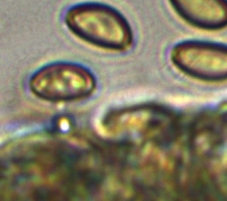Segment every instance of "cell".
I'll return each instance as SVG.
<instances>
[{"mask_svg": "<svg viewBox=\"0 0 227 201\" xmlns=\"http://www.w3.org/2000/svg\"><path fill=\"white\" fill-rule=\"evenodd\" d=\"M64 21L76 37L100 49L124 51L133 43L129 21L109 5L96 2L74 5L66 11Z\"/></svg>", "mask_w": 227, "mask_h": 201, "instance_id": "cell-1", "label": "cell"}, {"mask_svg": "<svg viewBox=\"0 0 227 201\" xmlns=\"http://www.w3.org/2000/svg\"><path fill=\"white\" fill-rule=\"evenodd\" d=\"M96 86V79L88 69L67 62L44 66L29 82V88L34 95L51 102L84 99L93 93Z\"/></svg>", "mask_w": 227, "mask_h": 201, "instance_id": "cell-2", "label": "cell"}, {"mask_svg": "<svg viewBox=\"0 0 227 201\" xmlns=\"http://www.w3.org/2000/svg\"><path fill=\"white\" fill-rule=\"evenodd\" d=\"M173 64L185 74L206 82L227 80V45L190 39L177 43L170 51Z\"/></svg>", "mask_w": 227, "mask_h": 201, "instance_id": "cell-3", "label": "cell"}, {"mask_svg": "<svg viewBox=\"0 0 227 201\" xmlns=\"http://www.w3.org/2000/svg\"><path fill=\"white\" fill-rule=\"evenodd\" d=\"M175 14L190 27L204 31L227 28V0H167Z\"/></svg>", "mask_w": 227, "mask_h": 201, "instance_id": "cell-4", "label": "cell"}]
</instances>
